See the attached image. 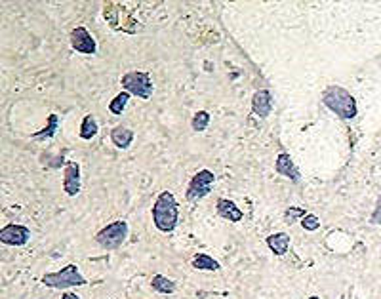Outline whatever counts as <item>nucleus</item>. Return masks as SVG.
Here are the masks:
<instances>
[{
	"mask_svg": "<svg viewBox=\"0 0 381 299\" xmlns=\"http://www.w3.org/2000/svg\"><path fill=\"white\" fill-rule=\"evenodd\" d=\"M111 141L118 149H128L132 145V141H134V132L126 126H114L111 130Z\"/></svg>",
	"mask_w": 381,
	"mask_h": 299,
	"instance_id": "nucleus-14",
	"label": "nucleus"
},
{
	"mask_svg": "<svg viewBox=\"0 0 381 299\" xmlns=\"http://www.w3.org/2000/svg\"><path fill=\"white\" fill-rule=\"evenodd\" d=\"M307 299H320L318 295H311V297H307Z\"/></svg>",
	"mask_w": 381,
	"mask_h": 299,
	"instance_id": "nucleus-25",
	"label": "nucleus"
},
{
	"mask_svg": "<svg viewBox=\"0 0 381 299\" xmlns=\"http://www.w3.org/2000/svg\"><path fill=\"white\" fill-rule=\"evenodd\" d=\"M59 130V116L55 113H50V116H48V122L46 126L42 128V130H38V132H34L31 137H33L34 141H46V139H52L55 135V132Z\"/></svg>",
	"mask_w": 381,
	"mask_h": 299,
	"instance_id": "nucleus-15",
	"label": "nucleus"
},
{
	"mask_svg": "<svg viewBox=\"0 0 381 299\" xmlns=\"http://www.w3.org/2000/svg\"><path fill=\"white\" fill-rule=\"evenodd\" d=\"M128 101H130V93L122 90L121 93L114 95V99H111V103H109V111H111L114 116H121V114L124 113V109L128 107Z\"/></svg>",
	"mask_w": 381,
	"mask_h": 299,
	"instance_id": "nucleus-19",
	"label": "nucleus"
},
{
	"mask_svg": "<svg viewBox=\"0 0 381 299\" xmlns=\"http://www.w3.org/2000/svg\"><path fill=\"white\" fill-rule=\"evenodd\" d=\"M267 246L274 255H286L290 250V234L288 233H273L267 236Z\"/></svg>",
	"mask_w": 381,
	"mask_h": 299,
	"instance_id": "nucleus-13",
	"label": "nucleus"
},
{
	"mask_svg": "<svg viewBox=\"0 0 381 299\" xmlns=\"http://www.w3.org/2000/svg\"><path fill=\"white\" fill-rule=\"evenodd\" d=\"M370 223L372 225H381V196H377V200H375V208L372 215H370Z\"/></svg>",
	"mask_w": 381,
	"mask_h": 299,
	"instance_id": "nucleus-23",
	"label": "nucleus"
},
{
	"mask_svg": "<svg viewBox=\"0 0 381 299\" xmlns=\"http://www.w3.org/2000/svg\"><path fill=\"white\" fill-rule=\"evenodd\" d=\"M63 191L67 196H76L81 193V166L78 162H67L63 168Z\"/></svg>",
	"mask_w": 381,
	"mask_h": 299,
	"instance_id": "nucleus-9",
	"label": "nucleus"
},
{
	"mask_svg": "<svg viewBox=\"0 0 381 299\" xmlns=\"http://www.w3.org/2000/svg\"><path fill=\"white\" fill-rule=\"evenodd\" d=\"M179 220V204L170 191H162L153 204V223L161 233H172Z\"/></svg>",
	"mask_w": 381,
	"mask_h": 299,
	"instance_id": "nucleus-2",
	"label": "nucleus"
},
{
	"mask_svg": "<svg viewBox=\"0 0 381 299\" xmlns=\"http://www.w3.org/2000/svg\"><path fill=\"white\" fill-rule=\"evenodd\" d=\"M41 282L46 288H52V290H69V288L86 286L88 284L86 278L82 276V273L74 263L65 265L61 271H55V273H46Z\"/></svg>",
	"mask_w": 381,
	"mask_h": 299,
	"instance_id": "nucleus-3",
	"label": "nucleus"
},
{
	"mask_svg": "<svg viewBox=\"0 0 381 299\" xmlns=\"http://www.w3.org/2000/svg\"><path fill=\"white\" fill-rule=\"evenodd\" d=\"M69 40H71V46H73L74 52L82 53V55H94L97 52V42H95V38L86 27H74L71 31Z\"/></svg>",
	"mask_w": 381,
	"mask_h": 299,
	"instance_id": "nucleus-7",
	"label": "nucleus"
},
{
	"mask_svg": "<svg viewBox=\"0 0 381 299\" xmlns=\"http://www.w3.org/2000/svg\"><path fill=\"white\" fill-rule=\"evenodd\" d=\"M151 286H153L154 292L164 293V295H172L175 292V282L164 276V274H154L153 280H151Z\"/></svg>",
	"mask_w": 381,
	"mask_h": 299,
	"instance_id": "nucleus-18",
	"label": "nucleus"
},
{
	"mask_svg": "<svg viewBox=\"0 0 381 299\" xmlns=\"http://www.w3.org/2000/svg\"><path fill=\"white\" fill-rule=\"evenodd\" d=\"M31 240V229L19 223H10V225L0 229V242L6 246H25Z\"/></svg>",
	"mask_w": 381,
	"mask_h": 299,
	"instance_id": "nucleus-8",
	"label": "nucleus"
},
{
	"mask_svg": "<svg viewBox=\"0 0 381 299\" xmlns=\"http://www.w3.org/2000/svg\"><path fill=\"white\" fill-rule=\"evenodd\" d=\"M191 265H193L196 271H219L221 269L219 261L214 260V257L208 255V253H196L193 257V261H191Z\"/></svg>",
	"mask_w": 381,
	"mask_h": 299,
	"instance_id": "nucleus-16",
	"label": "nucleus"
},
{
	"mask_svg": "<svg viewBox=\"0 0 381 299\" xmlns=\"http://www.w3.org/2000/svg\"><path fill=\"white\" fill-rule=\"evenodd\" d=\"M307 215V212H305V208L301 206H290L284 212V223H288V225H292V223H295V221H301L303 217Z\"/></svg>",
	"mask_w": 381,
	"mask_h": 299,
	"instance_id": "nucleus-21",
	"label": "nucleus"
},
{
	"mask_svg": "<svg viewBox=\"0 0 381 299\" xmlns=\"http://www.w3.org/2000/svg\"><path fill=\"white\" fill-rule=\"evenodd\" d=\"M274 172L282 175V177L290 180L292 183H297L301 180L299 168L295 166V162L288 153H278V156L274 160Z\"/></svg>",
	"mask_w": 381,
	"mask_h": 299,
	"instance_id": "nucleus-10",
	"label": "nucleus"
},
{
	"mask_svg": "<svg viewBox=\"0 0 381 299\" xmlns=\"http://www.w3.org/2000/svg\"><path fill=\"white\" fill-rule=\"evenodd\" d=\"M215 210L223 220L231 221V223H238L244 220V212L234 204L233 200L229 198H217L215 200Z\"/></svg>",
	"mask_w": 381,
	"mask_h": 299,
	"instance_id": "nucleus-12",
	"label": "nucleus"
},
{
	"mask_svg": "<svg viewBox=\"0 0 381 299\" xmlns=\"http://www.w3.org/2000/svg\"><path fill=\"white\" fill-rule=\"evenodd\" d=\"M322 103L334 114H337L341 120H353L358 114V105H356L353 93L347 92L345 88L337 86V84H330V86L324 88Z\"/></svg>",
	"mask_w": 381,
	"mask_h": 299,
	"instance_id": "nucleus-1",
	"label": "nucleus"
},
{
	"mask_svg": "<svg viewBox=\"0 0 381 299\" xmlns=\"http://www.w3.org/2000/svg\"><path fill=\"white\" fill-rule=\"evenodd\" d=\"M121 84L124 92H128L130 95H135L139 99H149L154 92L151 74L143 73V71H130V73L122 74Z\"/></svg>",
	"mask_w": 381,
	"mask_h": 299,
	"instance_id": "nucleus-5",
	"label": "nucleus"
},
{
	"mask_svg": "<svg viewBox=\"0 0 381 299\" xmlns=\"http://www.w3.org/2000/svg\"><path fill=\"white\" fill-rule=\"evenodd\" d=\"M273 111V95L269 90H257L252 97V113L257 118H267Z\"/></svg>",
	"mask_w": 381,
	"mask_h": 299,
	"instance_id": "nucleus-11",
	"label": "nucleus"
},
{
	"mask_svg": "<svg viewBox=\"0 0 381 299\" xmlns=\"http://www.w3.org/2000/svg\"><path fill=\"white\" fill-rule=\"evenodd\" d=\"M128 233H130V227H128L126 221L116 220L95 233V242L103 250H116V248H121L126 242Z\"/></svg>",
	"mask_w": 381,
	"mask_h": 299,
	"instance_id": "nucleus-4",
	"label": "nucleus"
},
{
	"mask_svg": "<svg viewBox=\"0 0 381 299\" xmlns=\"http://www.w3.org/2000/svg\"><path fill=\"white\" fill-rule=\"evenodd\" d=\"M210 124V113L208 111H196L191 118V128L194 132H204Z\"/></svg>",
	"mask_w": 381,
	"mask_h": 299,
	"instance_id": "nucleus-20",
	"label": "nucleus"
},
{
	"mask_svg": "<svg viewBox=\"0 0 381 299\" xmlns=\"http://www.w3.org/2000/svg\"><path fill=\"white\" fill-rule=\"evenodd\" d=\"M61 299H81V297L73 292H65V293H61Z\"/></svg>",
	"mask_w": 381,
	"mask_h": 299,
	"instance_id": "nucleus-24",
	"label": "nucleus"
},
{
	"mask_svg": "<svg viewBox=\"0 0 381 299\" xmlns=\"http://www.w3.org/2000/svg\"><path fill=\"white\" fill-rule=\"evenodd\" d=\"M301 227L309 231V233H314L316 229H320V217L314 215V213H307L303 220H301Z\"/></svg>",
	"mask_w": 381,
	"mask_h": 299,
	"instance_id": "nucleus-22",
	"label": "nucleus"
},
{
	"mask_svg": "<svg viewBox=\"0 0 381 299\" xmlns=\"http://www.w3.org/2000/svg\"><path fill=\"white\" fill-rule=\"evenodd\" d=\"M214 183H215V173L212 170H208V168L198 170L191 177V181H189L185 196H187L189 202H198V200L206 198L208 194L212 193Z\"/></svg>",
	"mask_w": 381,
	"mask_h": 299,
	"instance_id": "nucleus-6",
	"label": "nucleus"
},
{
	"mask_svg": "<svg viewBox=\"0 0 381 299\" xmlns=\"http://www.w3.org/2000/svg\"><path fill=\"white\" fill-rule=\"evenodd\" d=\"M97 132H99V126H97V120H95L94 116H92V114H86V116L82 118L81 132H78V135H81V139H84V141L94 139L95 135H97Z\"/></svg>",
	"mask_w": 381,
	"mask_h": 299,
	"instance_id": "nucleus-17",
	"label": "nucleus"
}]
</instances>
